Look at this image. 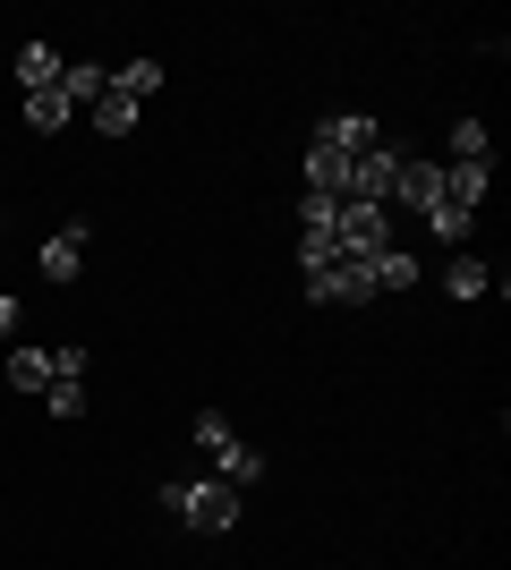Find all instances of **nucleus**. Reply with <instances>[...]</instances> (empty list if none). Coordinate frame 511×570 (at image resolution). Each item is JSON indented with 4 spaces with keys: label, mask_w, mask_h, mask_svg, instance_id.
I'll return each mask as SVG.
<instances>
[{
    "label": "nucleus",
    "mask_w": 511,
    "mask_h": 570,
    "mask_svg": "<svg viewBox=\"0 0 511 570\" xmlns=\"http://www.w3.org/2000/svg\"><path fill=\"white\" fill-rule=\"evenodd\" d=\"M214 485H230V494H256V485H265V452L230 434V443L214 452Z\"/></svg>",
    "instance_id": "obj_6"
},
{
    "label": "nucleus",
    "mask_w": 511,
    "mask_h": 570,
    "mask_svg": "<svg viewBox=\"0 0 511 570\" xmlns=\"http://www.w3.org/2000/svg\"><path fill=\"white\" fill-rule=\"evenodd\" d=\"M77 264H86V222H60L43 238V282H77Z\"/></svg>",
    "instance_id": "obj_9"
},
{
    "label": "nucleus",
    "mask_w": 511,
    "mask_h": 570,
    "mask_svg": "<svg viewBox=\"0 0 511 570\" xmlns=\"http://www.w3.org/2000/svg\"><path fill=\"white\" fill-rule=\"evenodd\" d=\"M307 298H316V307H358V298H375V289H366L358 256H324V264H307Z\"/></svg>",
    "instance_id": "obj_3"
},
{
    "label": "nucleus",
    "mask_w": 511,
    "mask_h": 570,
    "mask_svg": "<svg viewBox=\"0 0 511 570\" xmlns=\"http://www.w3.org/2000/svg\"><path fill=\"white\" fill-rule=\"evenodd\" d=\"M333 247H341V256H384V247H392V205H358V196H341V205H333Z\"/></svg>",
    "instance_id": "obj_2"
},
{
    "label": "nucleus",
    "mask_w": 511,
    "mask_h": 570,
    "mask_svg": "<svg viewBox=\"0 0 511 570\" xmlns=\"http://www.w3.org/2000/svg\"><path fill=\"white\" fill-rule=\"evenodd\" d=\"M316 145H333V154H375V145H384V128H375L366 111H333V119L316 128Z\"/></svg>",
    "instance_id": "obj_8"
},
{
    "label": "nucleus",
    "mask_w": 511,
    "mask_h": 570,
    "mask_svg": "<svg viewBox=\"0 0 511 570\" xmlns=\"http://www.w3.org/2000/svg\"><path fill=\"white\" fill-rule=\"evenodd\" d=\"M9 392H35V401H43L51 392V350H26L18 341V350H9Z\"/></svg>",
    "instance_id": "obj_15"
},
{
    "label": "nucleus",
    "mask_w": 511,
    "mask_h": 570,
    "mask_svg": "<svg viewBox=\"0 0 511 570\" xmlns=\"http://www.w3.org/2000/svg\"><path fill=\"white\" fill-rule=\"evenodd\" d=\"M154 502H163L179 528H196V537H230V528H239V494L214 485V476H170V485H154Z\"/></svg>",
    "instance_id": "obj_1"
},
{
    "label": "nucleus",
    "mask_w": 511,
    "mask_h": 570,
    "mask_svg": "<svg viewBox=\"0 0 511 570\" xmlns=\"http://www.w3.org/2000/svg\"><path fill=\"white\" fill-rule=\"evenodd\" d=\"M494 289V264H478L469 247H452V264H443V298H487Z\"/></svg>",
    "instance_id": "obj_12"
},
{
    "label": "nucleus",
    "mask_w": 511,
    "mask_h": 570,
    "mask_svg": "<svg viewBox=\"0 0 511 570\" xmlns=\"http://www.w3.org/2000/svg\"><path fill=\"white\" fill-rule=\"evenodd\" d=\"M350 188V154H333V145H307V196H341Z\"/></svg>",
    "instance_id": "obj_14"
},
{
    "label": "nucleus",
    "mask_w": 511,
    "mask_h": 570,
    "mask_svg": "<svg viewBox=\"0 0 511 570\" xmlns=\"http://www.w3.org/2000/svg\"><path fill=\"white\" fill-rule=\"evenodd\" d=\"M102 86H111V69H102V60H69V69H60V102H69V111H95Z\"/></svg>",
    "instance_id": "obj_11"
},
{
    "label": "nucleus",
    "mask_w": 511,
    "mask_h": 570,
    "mask_svg": "<svg viewBox=\"0 0 511 570\" xmlns=\"http://www.w3.org/2000/svg\"><path fill=\"white\" fill-rule=\"evenodd\" d=\"M18 333V298H0V341Z\"/></svg>",
    "instance_id": "obj_24"
},
{
    "label": "nucleus",
    "mask_w": 511,
    "mask_h": 570,
    "mask_svg": "<svg viewBox=\"0 0 511 570\" xmlns=\"http://www.w3.org/2000/svg\"><path fill=\"white\" fill-rule=\"evenodd\" d=\"M366 289H375V298H384V289H417V256L401 238H392L384 256H366Z\"/></svg>",
    "instance_id": "obj_10"
},
{
    "label": "nucleus",
    "mask_w": 511,
    "mask_h": 570,
    "mask_svg": "<svg viewBox=\"0 0 511 570\" xmlns=\"http://www.w3.org/2000/svg\"><path fill=\"white\" fill-rule=\"evenodd\" d=\"M487 196H494V163H443V205L478 214Z\"/></svg>",
    "instance_id": "obj_7"
},
{
    "label": "nucleus",
    "mask_w": 511,
    "mask_h": 570,
    "mask_svg": "<svg viewBox=\"0 0 511 570\" xmlns=\"http://www.w3.org/2000/svg\"><path fill=\"white\" fill-rule=\"evenodd\" d=\"M392 205H410V214L443 205V163H426V154H401V163H392Z\"/></svg>",
    "instance_id": "obj_4"
},
{
    "label": "nucleus",
    "mask_w": 511,
    "mask_h": 570,
    "mask_svg": "<svg viewBox=\"0 0 511 570\" xmlns=\"http://www.w3.org/2000/svg\"><path fill=\"white\" fill-rule=\"evenodd\" d=\"M43 409H51V417H86V383H77V375H51Z\"/></svg>",
    "instance_id": "obj_22"
},
{
    "label": "nucleus",
    "mask_w": 511,
    "mask_h": 570,
    "mask_svg": "<svg viewBox=\"0 0 511 570\" xmlns=\"http://www.w3.org/2000/svg\"><path fill=\"white\" fill-rule=\"evenodd\" d=\"M469 222H478V214H461V205H426V238H443V247H461Z\"/></svg>",
    "instance_id": "obj_20"
},
{
    "label": "nucleus",
    "mask_w": 511,
    "mask_h": 570,
    "mask_svg": "<svg viewBox=\"0 0 511 570\" xmlns=\"http://www.w3.org/2000/svg\"><path fill=\"white\" fill-rule=\"evenodd\" d=\"M26 128H35V137L69 128V102H60V86H51V95H26Z\"/></svg>",
    "instance_id": "obj_18"
},
{
    "label": "nucleus",
    "mask_w": 511,
    "mask_h": 570,
    "mask_svg": "<svg viewBox=\"0 0 511 570\" xmlns=\"http://www.w3.org/2000/svg\"><path fill=\"white\" fill-rule=\"evenodd\" d=\"M95 128H102V137H128V128H137V102L102 86V102H95Z\"/></svg>",
    "instance_id": "obj_19"
},
{
    "label": "nucleus",
    "mask_w": 511,
    "mask_h": 570,
    "mask_svg": "<svg viewBox=\"0 0 511 570\" xmlns=\"http://www.w3.org/2000/svg\"><path fill=\"white\" fill-rule=\"evenodd\" d=\"M324 256H341L333 230H298V264H324Z\"/></svg>",
    "instance_id": "obj_23"
},
{
    "label": "nucleus",
    "mask_w": 511,
    "mask_h": 570,
    "mask_svg": "<svg viewBox=\"0 0 511 570\" xmlns=\"http://www.w3.org/2000/svg\"><path fill=\"white\" fill-rule=\"evenodd\" d=\"M443 145H452V163H487V154H494L487 119H452V137H443Z\"/></svg>",
    "instance_id": "obj_17"
},
{
    "label": "nucleus",
    "mask_w": 511,
    "mask_h": 570,
    "mask_svg": "<svg viewBox=\"0 0 511 570\" xmlns=\"http://www.w3.org/2000/svg\"><path fill=\"white\" fill-rule=\"evenodd\" d=\"M188 443H196V452H205V460H214L222 443H230V417H222V409H196V426H188Z\"/></svg>",
    "instance_id": "obj_21"
},
{
    "label": "nucleus",
    "mask_w": 511,
    "mask_h": 570,
    "mask_svg": "<svg viewBox=\"0 0 511 570\" xmlns=\"http://www.w3.org/2000/svg\"><path fill=\"white\" fill-rule=\"evenodd\" d=\"M60 69H69V60H60L51 43H18V86H26V95H51Z\"/></svg>",
    "instance_id": "obj_13"
},
{
    "label": "nucleus",
    "mask_w": 511,
    "mask_h": 570,
    "mask_svg": "<svg viewBox=\"0 0 511 570\" xmlns=\"http://www.w3.org/2000/svg\"><path fill=\"white\" fill-rule=\"evenodd\" d=\"M111 95H128V102L163 95V60H128V69H111Z\"/></svg>",
    "instance_id": "obj_16"
},
{
    "label": "nucleus",
    "mask_w": 511,
    "mask_h": 570,
    "mask_svg": "<svg viewBox=\"0 0 511 570\" xmlns=\"http://www.w3.org/2000/svg\"><path fill=\"white\" fill-rule=\"evenodd\" d=\"M392 163H401V145H375V154H350V188L358 205H392Z\"/></svg>",
    "instance_id": "obj_5"
}]
</instances>
